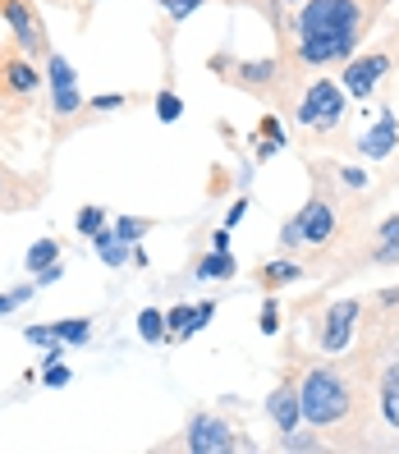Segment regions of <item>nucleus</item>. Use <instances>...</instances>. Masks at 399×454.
Masks as SVG:
<instances>
[{
	"label": "nucleus",
	"mask_w": 399,
	"mask_h": 454,
	"mask_svg": "<svg viewBox=\"0 0 399 454\" xmlns=\"http://www.w3.org/2000/svg\"><path fill=\"white\" fill-rule=\"evenodd\" d=\"M386 0H299L294 14V51L308 69L344 65L358 56Z\"/></svg>",
	"instance_id": "f257e3e1"
},
{
	"label": "nucleus",
	"mask_w": 399,
	"mask_h": 454,
	"mask_svg": "<svg viewBox=\"0 0 399 454\" xmlns=\"http://www.w3.org/2000/svg\"><path fill=\"white\" fill-rule=\"evenodd\" d=\"M299 399H303V422L317 427V432H326V427H340L349 422L354 413V386L344 381L340 367H312L303 386H299Z\"/></svg>",
	"instance_id": "f03ea898"
},
{
	"label": "nucleus",
	"mask_w": 399,
	"mask_h": 454,
	"mask_svg": "<svg viewBox=\"0 0 399 454\" xmlns=\"http://www.w3.org/2000/svg\"><path fill=\"white\" fill-rule=\"evenodd\" d=\"M344 111H349V92H344V83H335V78H317V83L303 92V101H299V124L312 129V133H331V129H340Z\"/></svg>",
	"instance_id": "7ed1b4c3"
},
{
	"label": "nucleus",
	"mask_w": 399,
	"mask_h": 454,
	"mask_svg": "<svg viewBox=\"0 0 399 454\" xmlns=\"http://www.w3.org/2000/svg\"><path fill=\"white\" fill-rule=\"evenodd\" d=\"M335 234V202L331 198H312L294 221L280 230V244L285 248H299V244H326Z\"/></svg>",
	"instance_id": "20e7f679"
},
{
	"label": "nucleus",
	"mask_w": 399,
	"mask_h": 454,
	"mask_svg": "<svg viewBox=\"0 0 399 454\" xmlns=\"http://www.w3.org/2000/svg\"><path fill=\"white\" fill-rule=\"evenodd\" d=\"M0 19L10 23V37L23 56H46L51 42H46V23L33 10V0H0Z\"/></svg>",
	"instance_id": "39448f33"
},
{
	"label": "nucleus",
	"mask_w": 399,
	"mask_h": 454,
	"mask_svg": "<svg viewBox=\"0 0 399 454\" xmlns=\"http://www.w3.org/2000/svg\"><path fill=\"white\" fill-rule=\"evenodd\" d=\"M46 78H51V111L60 120L83 111V92H78V69L60 56V51H46Z\"/></svg>",
	"instance_id": "423d86ee"
},
{
	"label": "nucleus",
	"mask_w": 399,
	"mask_h": 454,
	"mask_svg": "<svg viewBox=\"0 0 399 454\" xmlns=\"http://www.w3.org/2000/svg\"><path fill=\"white\" fill-rule=\"evenodd\" d=\"M184 445L193 454H230V450H244V441H234V432L216 418V413H193L189 418V432H184Z\"/></svg>",
	"instance_id": "0eeeda50"
},
{
	"label": "nucleus",
	"mask_w": 399,
	"mask_h": 454,
	"mask_svg": "<svg viewBox=\"0 0 399 454\" xmlns=\"http://www.w3.org/2000/svg\"><path fill=\"white\" fill-rule=\"evenodd\" d=\"M386 74H390V56H386V51H372V56L344 60V78H340V83H344V92H349L354 101H367Z\"/></svg>",
	"instance_id": "6e6552de"
},
{
	"label": "nucleus",
	"mask_w": 399,
	"mask_h": 454,
	"mask_svg": "<svg viewBox=\"0 0 399 454\" xmlns=\"http://www.w3.org/2000/svg\"><path fill=\"white\" fill-rule=\"evenodd\" d=\"M358 317H363V303H358V299H340V303L326 308V326H322V349H326V354H340L344 344L354 340Z\"/></svg>",
	"instance_id": "1a4fd4ad"
},
{
	"label": "nucleus",
	"mask_w": 399,
	"mask_h": 454,
	"mask_svg": "<svg viewBox=\"0 0 399 454\" xmlns=\"http://www.w3.org/2000/svg\"><path fill=\"white\" fill-rule=\"evenodd\" d=\"M0 83L14 97H33L42 88V74H37L33 56H23V51H0Z\"/></svg>",
	"instance_id": "9d476101"
},
{
	"label": "nucleus",
	"mask_w": 399,
	"mask_h": 454,
	"mask_svg": "<svg viewBox=\"0 0 399 454\" xmlns=\"http://www.w3.org/2000/svg\"><path fill=\"white\" fill-rule=\"evenodd\" d=\"M266 418L276 422L280 436L299 432V422H303V399H299V386H294V381H280V386L271 390V399H266Z\"/></svg>",
	"instance_id": "9b49d317"
},
{
	"label": "nucleus",
	"mask_w": 399,
	"mask_h": 454,
	"mask_svg": "<svg viewBox=\"0 0 399 454\" xmlns=\"http://www.w3.org/2000/svg\"><path fill=\"white\" fill-rule=\"evenodd\" d=\"M395 143H399V120H395V111H381L377 129H367L358 138V152L372 156V161H386V156L395 152Z\"/></svg>",
	"instance_id": "f8f14e48"
},
{
	"label": "nucleus",
	"mask_w": 399,
	"mask_h": 454,
	"mask_svg": "<svg viewBox=\"0 0 399 454\" xmlns=\"http://www.w3.org/2000/svg\"><path fill=\"white\" fill-rule=\"evenodd\" d=\"M211 317H216V303H179V308L166 312V326H170L175 340H189L211 322Z\"/></svg>",
	"instance_id": "ddd939ff"
},
{
	"label": "nucleus",
	"mask_w": 399,
	"mask_h": 454,
	"mask_svg": "<svg viewBox=\"0 0 399 454\" xmlns=\"http://www.w3.org/2000/svg\"><path fill=\"white\" fill-rule=\"evenodd\" d=\"M92 248H97V257H101L106 266H124V262L133 257V244H124L115 230H97V234H92Z\"/></svg>",
	"instance_id": "4468645a"
},
{
	"label": "nucleus",
	"mask_w": 399,
	"mask_h": 454,
	"mask_svg": "<svg viewBox=\"0 0 399 454\" xmlns=\"http://www.w3.org/2000/svg\"><path fill=\"white\" fill-rule=\"evenodd\" d=\"M381 418L395 427V432H399V363H390L386 372H381Z\"/></svg>",
	"instance_id": "2eb2a0df"
},
{
	"label": "nucleus",
	"mask_w": 399,
	"mask_h": 454,
	"mask_svg": "<svg viewBox=\"0 0 399 454\" xmlns=\"http://www.w3.org/2000/svg\"><path fill=\"white\" fill-rule=\"evenodd\" d=\"M51 335L60 344H88L92 340V322L88 317H65V322H51Z\"/></svg>",
	"instance_id": "dca6fc26"
},
{
	"label": "nucleus",
	"mask_w": 399,
	"mask_h": 454,
	"mask_svg": "<svg viewBox=\"0 0 399 454\" xmlns=\"http://www.w3.org/2000/svg\"><path fill=\"white\" fill-rule=\"evenodd\" d=\"M234 276V257L221 253V248H211L202 262H198V280H230Z\"/></svg>",
	"instance_id": "f3484780"
},
{
	"label": "nucleus",
	"mask_w": 399,
	"mask_h": 454,
	"mask_svg": "<svg viewBox=\"0 0 399 454\" xmlns=\"http://www.w3.org/2000/svg\"><path fill=\"white\" fill-rule=\"evenodd\" d=\"M303 271H299V262H289V257H280V262H266L262 266V285L266 289H280V285H294Z\"/></svg>",
	"instance_id": "a211bd4d"
},
{
	"label": "nucleus",
	"mask_w": 399,
	"mask_h": 454,
	"mask_svg": "<svg viewBox=\"0 0 399 454\" xmlns=\"http://www.w3.org/2000/svg\"><path fill=\"white\" fill-rule=\"evenodd\" d=\"M138 335H143L147 344H161V340L170 335V326H166V312L143 308V312H138Z\"/></svg>",
	"instance_id": "6ab92c4d"
},
{
	"label": "nucleus",
	"mask_w": 399,
	"mask_h": 454,
	"mask_svg": "<svg viewBox=\"0 0 399 454\" xmlns=\"http://www.w3.org/2000/svg\"><path fill=\"white\" fill-rule=\"evenodd\" d=\"M60 262V244L56 239H37V244L28 248V271L37 276V271H46V266H56Z\"/></svg>",
	"instance_id": "aec40b11"
},
{
	"label": "nucleus",
	"mask_w": 399,
	"mask_h": 454,
	"mask_svg": "<svg viewBox=\"0 0 399 454\" xmlns=\"http://www.w3.org/2000/svg\"><path fill=\"white\" fill-rule=\"evenodd\" d=\"M377 239H381L377 257H381V262H399V216H386L381 230H377Z\"/></svg>",
	"instance_id": "412c9836"
},
{
	"label": "nucleus",
	"mask_w": 399,
	"mask_h": 454,
	"mask_svg": "<svg viewBox=\"0 0 399 454\" xmlns=\"http://www.w3.org/2000/svg\"><path fill=\"white\" fill-rule=\"evenodd\" d=\"M23 202H37V189H19V179L0 175V207H23Z\"/></svg>",
	"instance_id": "4be33fe9"
},
{
	"label": "nucleus",
	"mask_w": 399,
	"mask_h": 454,
	"mask_svg": "<svg viewBox=\"0 0 399 454\" xmlns=\"http://www.w3.org/2000/svg\"><path fill=\"white\" fill-rule=\"evenodd\" d=\"M184 115V101L166 88V92H156V120H161V124H175Z\"/></svg>",
	"instance_id": "5701e85b"
},
{
	"label": "nucleus",
	"mask_w": 399,
	"mask_h": 454,
	"mask_svg": "<svg viewBox=\"0 0 399 454\" xmlns=\"http://www.w3.org/2000/svg\"><path fill=\"white\" fill-rule=\"evenodd\" d=\"M244 69H248V74H239V78H234V83H244V88H262L266 78L276 74V65H271V60H257V65H244Z\"/></svg>",
	"instance_id": "b1692460"
},
{
	"label": "nucleus",
	"mask_w": 399,
	"mask_h": 454,
	"mask_svg": "<svg viewBox=\"0 0 399 454\" xmlns=\"http://www.w3.org/2000/svg\"><path fill=\"white\" fill-rule=\"evenodd\" d=\"M120 239H124V244H138V239L147 234V221H138V216H120L115 225H111Z\"/></svg>",
	"instance_id": "393cba45"
},
{
	"label": "nucleus",
	"mask_w": 399,
	"mask_h": 454,
	"mask_svg": "<svg viewBox=\"0 0 399 454\" xmlns=\"http://www.w3.org/2000/svg\"><path fill=\"white\" fill-rule=\"evenodd\" d=\"M33 294H37V280H33V285H19V289H10V294H0V317H5V312H14L19 303H28Z\"/></svg>",
	"instance_id": "a878e982"
},
{
	"label": "nucleus",
	"mask_w": 399,
	"mask_h": 454,
	"mask_svg": "<svg viewBox=\"0 0 399 454\" xmlns=\"http://www.w3.org/2000/svg\"><path fill=\"white\" fill-rule=\"evenodd\" d=\"M97 230H106V211L101 207H83V211H78V234H97Z\"/></svg>",
	"instance_id": "bb28decb"
},
{
	"label": "nucleus",
	"mask_w": 399,
	"mask_h": 454,
	"mask_svg": "<svg viewBox=\"0 0 399 454\" xmlns=\"http://www.w3.org/2000/svg\"><path fill=\"white\" fill-rule=\"evenodd\" d=\"M262 138H266V143H262V156H271V152L285 147V133H280L276 120H262Z\"/></svg>",
	"instance_id": "cd10ccee"
},
{
	"label": "nucleus",
	"mask_w": 399,
	"mask_h": 454,
	"mask_svg": "<svg viewBox=\"0 0 399 454\" xmlns=\"http://www.w3.org/2000/svg\"><path fill=\"white\" fill-rule=\"evenodd\" d=\"M156 5H161L170 19H189L193 10H202V5H207V0H156Z\"/></svg>",
	"instance_id": "c85d7f7f"
},
{
	"label": "nucleus",
	"mask_w": 399,
	"mask_h": 454,
	"mask_svg": "<svg viewBox=\"0 0 399 454\" xmlns=\"http://www.w3.org/2000/svg\"><path fill=\"white\" fill-rule=\"evenodd\" d=\"M276 331H280V303L266 299L262 303V335H276Z\"/></svg>",
	"instance_id": "c756f323"
},
{
	"label": "nucleus",
	"mask_w": 399,
	"mask_h": 454,
	"mask_svg": "<svg viewBox=\"0 0 399 454\" xmlns=\"http://www.w3.org/2000/svg\"><path fill=\"white\" fill-rule=\"evenodd\" d=\"M42 381H46V386H69V367H65V363H51Z\"/></svg>",
	"instance_id": "7c9ffc66"
},
{
	"label": "nucleus",
	"mask_w": 399,
	"mask_h": 454,
	"mask_svg": "<svg viewBox=\"0 0 399 454\" xmlns=\"http://www.w3.org/2000/svg\"><path fill=\"white\" fill-rule=\"evenodd\" d=\"M280 450H322V441H308V436H294V432H289V436L280 441Z\"/></svg>",
	"instance_id": "2f4dec72"
},
{
	"label": "nucleus",
	"mask_w": 399,
	"mask_h": 454,
	"mask_svg": "<svg viewBox=\"0 0 399 454\" xmlns=\"http://www.w3.org/2000/svg\"><path fill=\"white\" fill-rule=\"evenodd\" d=\"M340 179H344V189H367V175H363V170H354V166H344V170H340Z\"/></svg>",
	"instance_id": "473e14b6"
},
{
	"label": "nucleus",
	"mask_w": 399,
	"mask_h": 454,
	"mask_svg": "<svg viewBox=\"0 0 399 454\" xmlns=\"http://www.w3.org/2000/svg\"><path fill=\"white\" fill-rule=\"evenodd\" d=\"M115 106H124V97H120V92H111V97L101 92V97L92 101V111H115Z\"/></svg>",
	"instance_id": "72a5a7b5"
},
{
	"label": "nucleus",
	"mask_w": 399,
	"mask_h": 454,
	"mask_svg": "<svg viewBox=\"0 0 399 454\" xmlns=\"http://www.w3.org/2000/svg\"><path fill=\"white\" fill-rule=\"evenodd\" d=\"M244 211H248V202H234V207H230V216H225V230L244 221Z\"/></svg>",
	"instance_id": "f704fd0d"
},
{
	"label": "nucleus",
	"mask_w": 399,
	"mask_h": 454,
	"mask_svg": "<svg viewBox=\"0 0 399 454\" xmlns=\"http://www.w3.org/2000/svg\"><path fill=\"white\" fill-rule=\"evenodd\" d=\"M211 248L225 253V248H230V230H216V234H211Z\"/></svg>",
	"instance_id": "c9c22d12"
},
{
	"label": "nucleus",
	"mask_w": 399,
	"mask_h": 454,
	"mask_svg": "<svg viewBox=\"0 0 399 454\" xmlns=\"http://www.w3.org/2000/svg\"><path fill=\"white\" fill-rule=\"evenodd\" d=\"M271 5H299V0H271Z\"/></svg>",
	"instance_id": "e433bc0d"
}]
</instances>
